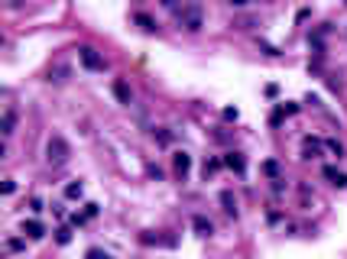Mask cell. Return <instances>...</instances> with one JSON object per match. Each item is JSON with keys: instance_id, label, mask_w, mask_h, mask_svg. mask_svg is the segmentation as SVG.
Listing matches in <instances>:
<instances>
[{"instance_id": "obj_22", "label": "cell", "mask_w": 347, "mask_h": 259, "mask_svg": "<svg viewBox=\"0 0 347 259\" xmlns=\"http://www.w3.org/2000/svg\"><path fill=\"white\" fill-rule=\"evenodd\" d=\"M84 259H111V256H107V253H104V249H97V246H91V249H88V253H84Z\"/></svg>"}, {"instance_id": "obj_26", "label": "cell", "mask_w": 347, "mask_h": 259, "mask_svg": "<svg viewBox=\"0 0 347 259\" xmlns=\"http://www.w3.org/2000/svg\"><path fill=\"white\" fill-rule=\"evenodd\" d=\"M279 113H286V117H289V113H299V104H282Z\"/></svg>"}, {"instance_id": "obj_24", "label": "cell", "mask_w": 347, "mask_h": 259, "mask_svg": "<svg viewBox=\"0 0 347 259\" xmlns=\"http://www.w3.org/2000/svg\"><path fill=\"white\" fill-rule=\"evenodd\" d=\"M56 240L62 243V246H65V243H68V240H72V230H65V227H62V230L56 233Z\"/></svg>"}, {"instance_id": "obj_3", "label": "cell", "mask_w": 347, "mask_h": 259, "mask_svg": "<svg viewBox=\"0 0 347 259\" xmlns=\"http://www.w3.org/2000/svg\"><path fill=\"white\" fill-rule=\"evenodd\" d=\"M78 62L88 68V72H104V58L97 55V49H91V45H81L78 49Z\"/></svg>"}, {"instance_id": "obj_15", "label": "cell", "mask_w": 347, "mask_h": 259, "mask_svg": "<svg viewBox=\"0 0 347 259\" xmlns=\"http://www.w3.org/2000/svg\"><path fill=\"white\" fill-rule=\"evenodd\" d=\"M146 246H175V240L172 237H153V233H143L140 237Z\"/></svg>"}, {"instance_id": "obj_1", "label": "cell", "mask_w": 347, "mask_h": 259, "mask_svg": "<svg viewBox=\"0 0 347 259\" xmlns=\"http://www.w3.org/2000/svg\"><path fill=\"white\" fill-rule=\"evenodd\" d=\"M68 159H72V146H68L65 136H49V143H45V162L49 165H65Z\"/></svg>"}, {"instance_id": "obj_23", "label": "cell", "mask_w": 347, "mask_h": 259, "mask_svg": "<svg viewBox=\"0 0 347 259\" xmlns=\"http://www.w3.org/2000/svg\"><path fill=\"white\" fill-rule=\"evenodd\" d=\"M156 140L163 143V146H169V143H172V133H169V130H159V133H156Z\"/></svg>"}, {"instance_id": "obj_27", "label": "cell", "mask_w": 347, "mask_h": 259, "mask_svg": "<svg viewBox=\"0 0 347 259\" xmlns=\"http://www.w3.org/2000/svg\"><path fill=\"white\" fill-rule=\"evenodd\" d=\"M224 120H237V107H224Z\"/></svg>"}, {"instance_id": "obj_21", "label": "cell", "mask_w": 347, "mask_h": 259, "mask_svg": "<svg viewBox=\"0 0 347 259\" xmlns=\"http://www.w3.org/2000/svg\"><path fill=\"white\" fill-rule=\"evenodd\" d=\"M325 146H328L331 152H334V156H337V159H341V156H344V146H341V143H337V140H325Z\"/></svg>"}, {"instance_id": "obj_19", "label": "cell", "mask_w": 347, "mask_h": 259, "mask_svg": "<svg viewBox=\"0 0 347 259\" xmlns=\"http://www.w3.org/2000/svg\"><path fill=\"white\" fill-rule=\"evenodd\" d=\"M221 165H224L221 159H208V162H205V169H202V172H205V178H208V175H214V172L221 169Z\"/></svg>"}, {"instance_id": "obj_20", "label": "cell", "mask_w": 347, "mask_h": 259, "mask_svg": "<svg viewBox=\"0 0 347 259\" xmlns=\"http://www.w3.org/2000/svg\"><path fill=\"white\" fill-rule=\"evenodd\" d=\"M7 249H10V253H20V249H26V243H23L20 237H10L7 240Z\"/></svg>"}, {"instance_id": "obj_2", "label": "cell", "mask_w": 347, "mask_h": 259, "mask_svg": "<svg viewBox=\"0 0 347 259\" xmlns=\"http://www.w3.org/2000/svg\"><path fill=\"white\" fill-rule=\"evenodd\" d=\"M179 26L188 29V33H198V29L205 26V10L198 4H185L179 10Z\"/></svg>"}, {"instance_id": "obj_9", "label": "cell", "mask_w": 347, "mask_h": 259, "mask_svg": "<svg viewBox=\"0 0 347 259\" xmlns=\"http://www.w3.org/2000/svg\"><path fill=\"white\" fill-rule=\"evenodd\" d=\"M321 146H325V143H321L318 136H305V146H302V156H305V159H318V156H321Z\"/></svg>"}, {"instance_id": "obj_7", "label": "cell", "mask_w": 347, "mask_h": 259, "mask_svg": "<svg viewBox=\"0 0 347 259\" xmlns=\"http://www.w3.org/2000/svg\"><path fill=\"white\" fill-rule=\"evenodd\" d=\"M321 175H325V178H328L334 188H347V175L337 172V165H325V169H321Z\"/></svg>"}, {"instance_id": "obj_14", "label": "cell", "mask_w": 347, "mask_h": 259, "mask_svg": "<svg viewBox=\"0 0 347 259\" xmlns=\"http://www.w3.org/2000/svg\"><path fill=\"white\" fill-rule=\"evenodd\" d=\"M263 175H266V178H273V181H279L282 178V165L276 162V159H266V162H263Z\"/></svg>"}, {"instance_id": "obj_16", "label": "cell", "mask_w": 347, "mask_h": 259, "mask_svg": "<svg viewBox=\"0 0 347 259\" xmlns=\"http://www.w3.org/2000/svg\"><path fill=\"white\" fill-rule=\"evenodd\" d=\"M230 26H234V29H243V33H246V29L260 26V20H257V17H237L234 23H230Z\"/></svg>"}, {"instance_id": "obj_10", "label": "cell", "mask_w": 347, "mask_h": 259, "mask_svg": "<svg viewBox=\"0 0 347 259\" xmlns=\"http://www.w3.org/2000/svg\"><path fill=\"white\" fill-rule=\"evenodd\" d=\"M191 227H195L198 237H211V233H214V224H211L205 214H195V217H191Z\"/></svg>"}, {"instance_id": "obj_6", "label": "cell", "mask_w": 347, "mask_h": 259, "mask_svg": "<svg viewBox=\"0 0 347 259\" xmlns=\"http://www.w3.org/2000/svg\"><path fill=\"white\" fill-rule=\"evenodd\" d=\"M0 133H4L7 140L17 133V110H4V117H0Z\"/></svg>"}, {"instance_id": "obj_25", "label": "cell", "mask_w": 347, "mask_h": 259, "mask_svg": "<svg viewBox=\"0 0 347 259\" xmlns=\"http://www.w3.org/2000/svg\"><path fill=\"white\" fill-rule=\"evenodd\" d=\"M13 191H17V181L7 178V181H4V195H13Z\"/></svg>"}, {"instance_id": "obj_4", "label": "cell", "mask_w": 347, "mask_h": 259, "mask_svg": "<svg viewBox=\"0 0 347 259\" xmlns=\"http://www.w3.org/2000/svg\"><path fill=\"white\" fill-rule=\"evenodd\" d=\"M172 169H175L179 178H185V175L191 172V156H188V152H175V156H172Z\"/></svg>"}, {"instance_id": "obj_8", "label": "cell", "mask_w": 347, "mask_h": 259, "mask_svg": "<svg viewBox=\"0 0 347 259\" xmlns=\"http://www.w3.org/2000/svg\"><path fill=\"white\" fill-rule=\"evenodd\" d=\"M114 97H117L120 104H133V91H130V85H127L123 78L114 81Z\"/></svg>"}, {"instance_id": "obj_11", "label": "cell", "mask_w": 347, "mask_h": 259, "mask_svg": "<svg viewBox=\"0 0 347 259\" xmlns=\"http://www.w3.org/2000/svg\"><path fill=\"white\" fill-rule=\"evenodd\" d=\"M221 208H224L227 217H237V198H234V191H230V188H224V191H221Z\"/></svg>"}, {"instance_id": "obj_5", "label": "cell", "mask_w": 347, "mask_h": 259, "mask_svg": "<svg viewBox=\"0 0 347 259\" xmlns=\"http://www.w3.org/2000/svg\"><path fill=\"white\" fill-rule=\"evenodd\" d=\"M224 165H227V169L234 172V175H243V172H246V159H243V152H227V156H224Z\"/></svg>"}, {"instance_id": "obj_12", "label": "cell", "mask_w": 347, "mask_h": 259, "mask_svg": "<svg viewBox=\"0 0 347 259\" xmlns=\"http://www.w3.org/2000/svg\"><path fill=\"white\" fill-rule=\"evenodd\" d=\"M23 233L26 237H33V240H39L42 233H45V227H42V220H36V217H29V220H23Z\"/></svg>"}, {"instance_id": "obj_18", "label": "cell", "mask_w": 347, "mask_h": 259, "mask_svg": "<svg viewBox=\"0 0 347 259\" xmlns=\"http://www.w3.org/2000/svg\"><path fill=\"white\" fill-rule=\"evenodd\" d=\"M136 23H140V26L146 29V33H153V29H156V20H153V17H146V13H136V17H133Z\"/></svg>"}, {"instance_id": "obj_13", "label": "cell", "mask_w": 347, "mask_h": 259, "mask_svg": "<svg viewBox=\"0 0 347 259\" xmlns=\"http://www.w3.org/2000/svg\"><path fill=\"white\" fill-rule=\"evenodd\" d=\"M68 75H72V68H68L65 62H56L49 68V81H56V85H62V81H68Z\"/></svg>"}, {"instance_id": "obj_17", "label": "cell", "mask_w": 347, "mask_h": 259, "mask_svg": "<svg viewBox=\"0 0 347 259\" xmlns=\"http://www.w3.org/2000/svg\"><path fill=\"white\" fill-rule=\"evenodd\" d=\"M81 195H84L81 181H68V185H65V198H68V201H75V198H81Z\"/></svg>"}]
</instances>
